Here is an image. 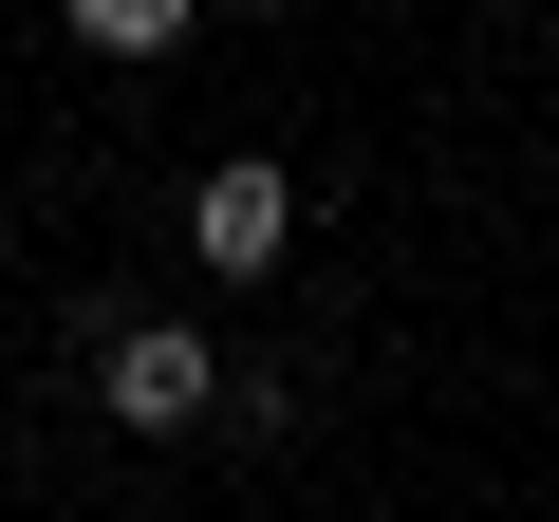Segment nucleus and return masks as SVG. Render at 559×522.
Here are the masks:
<instances>
[{
  "mask_svg": "<svg viewBox=\"0 0 559 522\" xmlns=\"http://www.w3.org/2000/svg\"><path fill=\"white\" fill-rule=\"evenodd\" d=\"M187 242H205V281H261V261L299 242V168H280V150H242V168H205V205H187Z\"/></svg>",
  "mask_w": 559,
  "mask_h": 522,
  "instance_id": "nucleus-1",
  "label": "nucleus"
},
{
  "mask_svg": "<svg viewBox=\"0 0 559 522\" xmlns=\"http://www.w3.org/2000/svg\"><path fill=\"white\" fill-rule=\"evenodd\" d=\"M94 392H112V429H187V411L224 392V355H205L187 318H131V336L94 355Z\"/></svg>",
  "mask_w": 559,
  "mask_h": 522,
  "instance_id": "nucleus-2",
  "label": "nucleus"
},
{
  "mask_svg": "<svg viewBox=\"0 0 559 522\" xmlns=\"http://www.w3.org/2000/svg\"><path fill=\"white\" fill-rule=\"evenodd\" d=\"M94 57H187V0H75Z\"/></svg>",
  "mask_w": 559,
  "mask_h": 522,
  "instance_id": "nucleus-3",
  "label": "nucleus"
}]
</instances>
